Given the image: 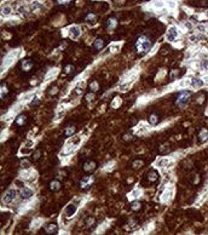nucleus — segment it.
<instances>
[{
  "label": "nucleus",
  "instance_id": "f704fd0d",
  "mask_svg": "<svg viewBox=\"0 0 208 235\" xmlns=\"http://www.w3.org/2000/svg\"><path fill=\"white\" fill-rule=\"evenodd\" d=\"M1 13H3V15H9V13H11V7H10V6H5V7H3Z\"/></svg>",
  "mask_w": 208,
  "mask_h": 235
},
{
  "label": "nucleus",
  "instance_id": "f8f14e48",
  "mask_svg": "<svg viewBox=\"0 0 208 235\" xmlns=\"http://www.w3.org/2000/svg\"><path fill=\"white\" fill-rule=\"evenodd\" d=\"M76 210H77V206H76L75 204H70V205H68L67 208H66V216H67V217L74 216L75 212H76Z\"/></svg>",
  "mask_w": 208,
  "mask_h": 235
},
{
  "label": "nucleus",
  "instance_id": "9d476101",
  "mask_svg": "<svg viewBox=\"0 0 208 235\" xmlns=\"http://www.w3.org/2000/svg\"><path fill=\"white\" fill-rule=\"evenodd\" d=\"M197 137H198V141L201 143L206 142L208 140V130L207 128H201L200 130V132H198V135H197Z\"/></svg>",
  "mask_w": 208,
  "mask_h": 235
},
{
  "label": "nucleus",
  "instance_id": "ea45409f",
  "mask_svg": "<svg viewBox=\"0 0 208 235\" xmlns=\"http://www.w3.org/2000/svg\"><path fill=\"white\" fill-rule=\"evenodd\" d=\"M40 102V100H39V97H36L35 96V98H34V101L33 102H31V106H36V104Z\"/></svg>",
  "mask_w": 208,
  "mask_h": 235
},
{
  "label": "nucleus",
  "instance_id": "1a4fd4ad",
  "mask_svg": "<svg viewBox=\"0 0 208 235\" xmlns=\"http://www.w3.org/2000/svg\"><path fill=\"white\" fill-rule=\"evenodd\" d=\"M44 230H45L46 234H57V231H58V227L54 223H50V224L45 225Z\"/></svg>",
  "mask_w": 208,
  "mask_h": 235
},
{
  "label": "nucleus",
  "instance_id": "2eb2a0df",
  "mask_svg": "<svg viewBox=\"0 0 208 235\" xmlns=\"http://www.w3.org/2000/svg\"><path fill=\"white\" fill-rule=\"evenodd\" d=\"M116 26H117V21H116V18H114V17H110V18H108V21H107V28L108 29H115L116 28Z\"/></svg>",
  "mask_w": 208,
  "mask_h": 235
},
{
  "label": "nucleus",
  "instance_id": "4be33fe9",
  "mask_svg": "<svg viewBox=\"0 0 208 235\" xmlns=\"http://www.w3.org/2000/svg\"><path fill=\"white\" fill-rule=\"evenodd\" d=\"M194 87H202L203 86V80L201 78H193V81H191Z\"/></svg>",
  "mask_w": 208,
  "mask_h": 235
},
{
  "label": "nucleus",
  "instance_id": "72a5a7b5",
  "mask_svg": "<svg viewBox=\"0 0 208 235\" xmlns=\"http://www.w3.org/2000/svg\"><path fill=\"white\" fill-rule=\"evenodd\" d=\"M190 39H191V41H196V40H203L205 35H193Z\"/></svg>",
  "mask_w": 208,
  "mask_h": 235
},
{
  "label": "nucleus",
  "instance_id": "a878e982",
  "mask_svg": "<svg viewBox=\"0 0 208 235\" xmlns=\"http://www.w3.org/2000/svg\"><path fill=\"white\" fill-rule=\"evenodd\" d=\"M30 165H31L30 160H28V159L21 160V167H22V168H28V167H30Z\"/></svg>",
  "mask_w": 208,
  "mask_h": 235
},
{
  "label": "nucleus",
  "instance_id": "79ce46f5",
  "mask_svg": "<svg viewBox=\"0 0 208 235\" xmlns=\"http://www.w3.org/2000/svg\"><path fill=\"white\" fill-rule=\"evenodd\" d=\"M185 27H186L189 30H191V28H193V26H191V23H190V22H185Z\"/></svg>",
  "mask_w": 208,
  "mask_h": 235
},
{
  "label": "nucleus",
  "instance_id": "4c0bfd02",
  "mask_svg": "<svg viewBox=\"0 0 208 235\" xmlns=\"http://www.w3.org/2000/svg\"><path fill=\"white\" fill-rule=\"evenodd\" d=\"M93 98H94V95H93V92H92V93H89V95L86 96V101H87V102L93 101Z\"/></svg>",
  "mask_w": 208,
  "mask_h": 235
},
{
  "label": "nucleus",
  "instance_id": "58836bf2",
  "mask_svg": "<svg viewBox=\"0 0 208 235\" xmlns=\"http://www.w3.org/2000/svg\"><path fill=\"white\" fill-rule=\"evenodd\" d=\"M70 1H71V0H57V3L61 4V5H67V4H69Z\"/></svg>",
  "mask_w": 208,
  "mask_h": 235
},
{
  "label": "nucleus",
  "instance_id": "412c9836",
  "mask_svg": "<svg viewBox=\"0 0 208 235\" xmlns=\"http://www.w3.org/2000/svg\"><path fill=\"white\" fill-rule=\"evenodd\" d=\"M80 34H81V32H80V29L77 27H73L70 29V36L71 39H76L80 36Z\"/></svg>",
  "mask_w": 208,
  "mask_h": 235
},
{
  "label": "nucleus",
  "instance_id": "7ed1b4c3",
  "mask_svg": "<svg viewBox=\"0 0 208 235\" xmlns=\"http://www.w3.org/2000/svg\"><path fill=\"white\" fill-rule=\"evenodd\" d=\"M94 183V177L92 175H86L81 178V181H80V188L86 190L92 187V184Z\"/></svg>",
  "mask_w": 208,
  "mask_h": 235
},
{
  "label": "nucleus",
  "instance_id": "c85d7f7f",
  "mask_svg": "<svg viewBox=\"0 0 208 235\" xmlns=\"http://www.w3.org/2000/svg\"><path fill=\"white\" fill-rule=\"evenodd\" d=\"M7 92H9V90H7V86L5 84L1 85V91H0V96H1V98H5Z\"/></svg>",
  "mask_w": 208,
  "mask_h": 235
},
{
  "label": "nucleus",
  "instance_id": "393cba45",
  "mask_svg": "<svg viewBox=\"0 0 208 235\" xmlns=\"http://www.w3.org/2000/svg\"><path fill=\"white\" fill-rule=\"evenodd\" d=\"M18 12H20L21 15H23V16H28L30 11L28 10V7H26V6H20V7H18Z\"/></svg>",
  "mask_w": 208,
  "mask_h": 235
},
{
  "label": "nucleus",
  "instance_id": "f257e3e1",
  "mask_svg": "<svg viewBox=\"0 0 208 235\" xmlns=\"http://www.w3.org/2000/svg\"><path fill=\"white\" fill-rule=\"evenodd\" d=\"M151 45H153V44H151V40L148 36H145V35L138 36L137 41H135V50H137V53L138 55L147 53L150 50Z\"/></svg>",
  "mask_w": 208,
  "mask_h": 235
},
{
  "label": "nucleus",
  "instance_id": "423d86ee",
  "mask_svg": "<svg viewBox=\"0 0 208 235\" xmlns=\"http://www.w3.org/2000/svg\"><path fill=\"white\" fill-rule=\"evenodd\" d=\"M15 198H16V190L15 189H9L4 195L3 201L5 202V204H10V202H12L15 200Z\"/></svg>",
  "mask_w": 208,
  "mask_h": 235
},
{
  "label": "nucleus",
  "instance_id": "b1692460",
  "mask_svg": "<svg viewBox=\"0 0 208 235\" xmlns=\"http://www.w3.org/2000/svg\"><path fill=\"white\" fill-rule=\"evenodd\" d=\"M94 223H96L94 217H90V218H87V220H86V227H87V228H93Z\"/></svg>",
  "mask_w": 208,
  "mask_h": 235
},
{
  "label": "nucleus",
  "instance_id": "dca6fc26",
  "mask_svg": "<svg viewBox=\"0 0 208 235\" xmlns=\"http://www.w3.org/2000/svg\"><path fill=\"white\" fill-rule=\"evenodd\" d=\"M130 208H131V211H133V212H137V211H139V210L142 208V202L140 201H132L131 202V205H130Z\"/></svg>",
  "mask_w": 208,
  "mask_h": 235
},
{
  "label": "nucleus",
  "instance_id": "6e6552de",
  "mask_svg": "<svg viewBox=\"0 0 208 235\" xmlns=\"http://www.w3.org/2000/svg\"><path fill=\"white\" fill-rule=\"evenodd\" d=\"M177 35H178V30L175 29V27H171L167 32V40L171 43H173L175 39H177Z\"/></svg>",
  "mask_w": 208,
  "mask_h": 235
},
{
  "label": "nucleus",
  "instance_id": "bb28decb",
  "mask_svg": "<svg viewBox=\"0 0 208 235\" xmlns=\"http://www.w3.org/2000/svg\"><path fill=\"white\" fill-rule=\"evenodd\" d=\"M63 72H64V74H70V73L74 72V66L73 64H67L64 69H63Z\"/></svg>",
  "mask_w": 208,
  "mask_h": 235
},
{
  "label": "nucleus",
  "instance_id": "4468645a",
  "mask_svg": "<svg viewBox=\"0 0 208 235\" xmlns=\"http://www.w3.org/2000/svg\"><path fill=\"white\" fill-rule=\"evenodd\" d=\"M15 123H16V125H18V126H23L27 123V116L24 114H20L17 118H16Z\"/></svg>",
  "mask_w": 208,
  "mask_h": 235
},
{
  "label": "nucleus",
  "instance_id": "aec40b11",
  "mask_svg": "<svg viewBox=\"0 0 208 235\" xmlns=\"http://www.w3.org/2000/svg\"><path fill=\"white\" fill-rule=\"evenodd\" d=\"M148 121H149L150 125H156V124H158L160 118H158L157 114H151V115L148 118Z\"/></svg>",
  "mask_w": 208,
  "mask_h": 235
},
{
  "label": "nucleus",
  "instance_id": "c9c22d12",
  "mask_svg": "<svg viewBox=\"0 0 208 235\" xmlns=\"http://www.w3.org/2000/svg\"><path fill=\"white\" fill-rule=\"evenodd\" d=\"M175 75H179V72H178V69H174V70H172V72H171V74H170L171 80H174V79H175Z\"/></svg>",
  "mask_w": 208,
  "mask_h": 235
},
{
  "label": "nucleus",
  "instance_id": "6ab92c4d",
  "mask_svg": "<svg viewBox=\"0 0 208 235\" xmlns=\"http://www.w3.org/2000/svg\"><path fill=\"white\" fill-rule=\"evenodd\" d=\"M85 21L87 22V23H90V24H94L96 22H97V15H94V13H89L85 17Z\"/></svg>",
  "mask_w": 208,
  "mask_h": 235
},
{
  "label": "nucleus",
  "instance_id": "2f4dec72",
  "mask_svg": "<svg viewBox=\"0 0 208 235\" xmlns=\"http://www.w3.org/2000/svg\"><path fill=\"white\" fill-rule=\"evenodd\" d=\"M122 140H124L125 142H131V141L133 140V135H132V133H125V135L122 136Z\"/></svg>",
  "mask_w": 208,
  "mask_h": 235
},
{
  "label": "nucleus",
  "instance_id": "f3484780",
  "mask_svg": "<svg viewBox=\"0 0 208 235\" xmlns=\"http://www.w3.org/2000/svg\"><path fill=\"white\" fill-rule=\"evenodd\" d=\"M158 180V173L156 172V171H150L149 173H148V181L149 182H151V183H154V182H156Z\"/></svg>",
  "mask_w": 208,
  "mask_h": 235
},
{
  "label": "nucleus",
  "instance_id": "c756f323",
  "mask_svg": "<svg viewBox=\"0 0 208 235\" xmlns=\"http://www.w3.org/2000/svg\"><path fill=\"white\" fill-rule=\"evenodd\" d=\"M98 88H99V86H98V83H97V81H92V83L90 84V90H91L92 92H97Z\"/></svg>",
  "mask_w": 208,
  "mask_h": 235
},
{
  "label": "nucleus",
  "instance_id": "a211bd4d",
  "mask_svg": "<svg viewBox=\"0 0 208 235\" xmlns=\"http://www.w3.org/2000/svg\"><path fill=\"white\" fill-rule=\"evenodd\" d=\"M75 132H76V127H75V126H71V125L67 126V127H66V130H64V135H66V137H70V136H73Z\"/></svg>",
  "mask_w": 208,
  "mask_h": 235
},
{
  "label": "nucleus",
  "instance_id": "7c9ffc66",
  "mask_svg": "<svg viewBox=\"0 0 208 235\" xmlns=\"http://www.w3.org/2000/svg\"><path fill=\"white\" fill-rule=\"evenodd\" d=\"M200 68L202 70H208V61L207 60H202L200 62Z\"/></svg>",
  "mask_w": 208,
  "mask_h": 235
},
{
  "label": "nucleus",
  "instance_id": "0eeeda50",
  "mask_svg": "<svg viewBox=\"0 0 208 235\" xmlns=\"http://www.w3.org/2000/svg\"><path fill=\"white\" fill-rule=\"evenodd\" d=\"M20 195H21V198H22L23 200H27V199H29V198L33 196V190H31L30 188L23 187V188L21 189V192H20Z\"/></svg>",
  "mask_w": 208,
  "mask_h": 235
},
{
  "label": "nucleus",
  "instance_id": "e433bc0d",
  "mask_svg": "<svg viewBox=\"0 0 208 235\" xmlns=\"http://www.w3.org/2000/svg\"><path fill=\"white\" fill-rule=\"evenodd\" d=\"M196 29H198L200 32H206V30H207V28H206L205 24H197V26H196Z\"/></svg>",
  "mask_w": 208,
  "mask_h": 235
},
{
  "label": "nucleus",
  "instance_id": "ddd939ff",
  "mask_svg": "<svg viewBox=\"0 0 208 235\" xmlns=\"http://www.w3.org/2000/svg\"><path fill=\"white\" fill-rule=\"evenodd\" d=\"M49 187H50V190H52V192H58L62 188V184H61V182L58 180H53V181L50 182Z\"/></svg>",
  "mask_w": 208,
  "mask_h": 235
},
{
  "label": "nucleus",
  "instance_id": "20e7f679",
  "mask_svg": "<svg viewBox=\"0 0 208 235\" xmlns=\"http://www.w3.org/2000/svg\"><path fill=\"white\" fill-rule=\"evenodd\" d=\"M82 168H84L85 172H93L94 170L97 168V164H96V161H93V160H87L84 163Z\"/></svg>",
  "mask_w": 208,
  "mask_h": 235
},
{
  "label": "nucleus",
  "instance_id": "473e14b6",
  "mask_svg": "<svg viewBox=\"0 0 208 235\" xmlns=\"http://www.w3.org/2000/svg\"><path fill=\"white\" fill-rule=\"evenodd\" d=\"M40 156H41V150H40V149L35 150L34 154H33V161H38L40 159Z\"/></svg>",
  "mask_w": 208,
  "mask_h": 235
},
{
  "label": "nucleus",
  "instance_id": "f03ea898",
  "mask_svg": "<svg viewBox=\"0 0 208 235\" xmlns=\"http://www.w3.org/2000/svg\"><path fill=\"white\" fill-rule=\"evenodd\" d=\"M190 97H191V92H190V91H181V92L178 93V96H177L175 104H177L178 107H180V108L185 107L186 104L189 103V101H190Z\"/></svg>",
  "mask_w": 208,
  "mask_h": 235
},
{
  "label": "nucleus",
  "instance_id": "9b49d317",
  "mask_svg": "<svg viewBox=\"0 0 208 235\" xmlns=\"http://www.w3.org/2000/svg\"><path fill=\"white\" fill-rule=\"evenodd\" d=\"M105 46V41H104V39H102V38H97L94 40V43H93V47H94V50H97V51H99V50H102V48Z\"/></svg>",
  "mask_w": 208,
  "mask_h": 235
},
{
  "label": "nucleus",
  "instance_id": "5701e85b",
  "mask_svg": "<svg viewBox=\"0 0 208 235\" xmlns=\"http://www.w3.org/2000/svg\"><path fill=\"white\" fill-rule=\"evenodd\" d=\"M158 152L161 153V154H168L170 152H171V148H170V144H162V145H160V149H158Z\"/></svg>",
  "mask_w": 208,
  "mask_h": 235
},
{
  "label": "nucleus",
  "instance_id": "a19ab883",
  "mask_svg": "<svg viewBox=\"0 0 208 235\" xmlns=\"http://www.w3.org/2000/svg\"><path fill=\"white\" fill-rule=\"evenodd\" d=\"M82 91H84V88H82V87H81V88H80V87H77L75 92H76L77 95H81V93H82Z\"/></svg>",
  "mask_w": 208,
  "mask_h": 235
},
{
  "label": "nucleus",
  "instance_id": "39448f33",
  "mask_svg": "<svg viewBox=\"0 0 208 235\" xmlns=\"http://www.w3.org/2000/svg\"><path fill=\"white\" fill-rule=\"evenodd\" d=\"M33 66H34L33 61L29 60V58L21 61V70H22V72H24V73H27V72L31 70V68H33Z\"/></svg>",
  "mask_w": 208,
  "mask_h": 235
},
{
  "label": "nucleus",
  "instance_id": "cd10ccee",
  "mask_svg": "<svg viewBox=\"0 0 208 235\" xmlns=\"http://www.w3.org/2000/svg\"><path fill=\"white\" fill-rule=\"evenodd\" d=\"M143 165H144V161H143V160H135V161H133V163H132V167H133L134 170L142 167Z\"/></svg>",
  "mask_w": 208,
  "mask_h": 235
}]
</instances>
